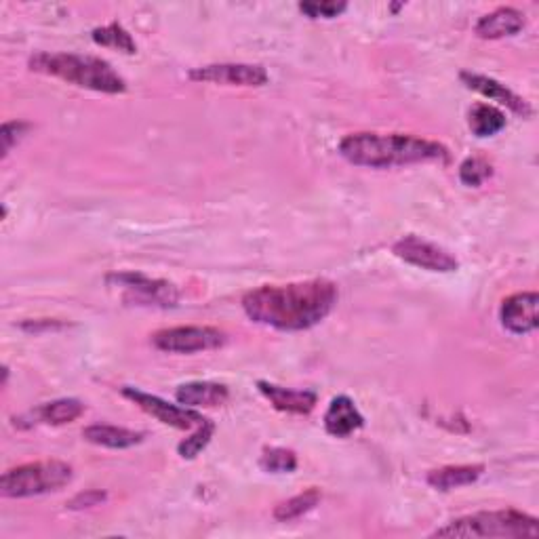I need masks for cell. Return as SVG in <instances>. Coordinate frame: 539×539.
<instances>
[{"label": "cell", "mask_w": 539, "mask_h": 539, "mask_svg": "<svg viewBox=\"0 0 539 539\" xmlns=\"http://www.w3.org/2000/svg\"><path fill=\"white\" fill-rule=\"evenodd\" d=\"M337 297L333 281L312 278L304 283L257 287L243 295V310L257 325L278 331H308L333 312Z\"/></svg>", "instance_id": "cell-1"}, {"label": "cell", "mask_w": 539, "mask_h": 539, "mask_svg": "<svg viewBox=\"0 0 539 539\" xmlns=\"http://www.w3.org/2000/svg\"><path fill=\"white\" fill-rule=\"evenodd\" d=\"M339 154L350 165L367 169H392L419 163H449L451 152L434 139L403 133H350L339 142Z\"/></svg>", "instance_id": "cell-2"}, {"label": "cell", "mask_w": 539, "mask_h": 539, "mask_svg": "<svg viewBox=\"0 0 539 539\" xmlns=\"http://www.w3.org/2000/svg\"><path fill=\"white\" fill-rule=\"evenodd\" d=\"M28 66L32 72L62 78V81L81 89L108 95H118L127 91L125 78L102 57L38 51L30 57Z\"/></svg>", "instance_id": "cell-3"}, {"label": "cell", "mask_w": 539, "mask_h": 539, "mask_svg": "<svg viewBox=\"0 0 539 539\" xmlns=\"http://www.w3.org/2000/svg\"><path fill=\"white\" fill-rule=\"evenodd\" d=\"M539 521L521 510L476 512L436 529L432 537H537Z\"/></svg>", "instance_id": "cell-4"}, {"label": "cell", "mask_w": 539, "mask_h": 539, "mask_svg": "<svg viewBox=\"0 0 539 539\" xmlns=\"http://www.w3.org/2000/svg\"><path fill=\"white\" fill-rule=\"evenodd\" d=\"M74 470L70 464L59 459H45L11 468L0 478V493L11 499L36 497L64 489L72 483Z\"/></svg>", "instance_id": "cell-5"}, {"label": "cell", "mask_w": 539, "mask_h": 539, "mask_svg": "<svg viewBox=\"0 0 539 539\" xmlns=\"http://www.w3.org/2000/svg\"><path fill=\"white\" fill-rule=\"evenodd\" d=\"M110 287L123 291L125 302L146 308H175L179 302V291L175 285L150 278L142 272H112L106 276Z\"/></svg>", "instance_id": "cell-6"}, {"label": "cell", "mask_w": 539, "mask_h": 539, "mask_svg": "<svg viewBox=\"0 0 539 539\" xmlns=\"http://www.w3.org/2000/svg\"><path fill=\"white\" fill-rule=\"evenodd\" d=\"M228 342L224 331L215 327H171L152 335L154 348L169 354H194L222 348Z\"/></svg>", "instance_id": "cell-7"}, {"label": "cell", "mask_w": 539, "mask_h": 539, "mask_svg": "<svg viewBox=\"0 0 539 539\" xmlns=\"http://www.w3.org/2000/svg\"><path fill=\"white\" fill-rule=\"evenodd\" d=\"M392 253L403 259L405 264H411L415 268H422L428 272H455L459 268L457 257L449 253L447 249L438 247L430 241H424L419 236H405L401 241H396L392 245Z\"/></svg>", "instance_id": "cell-8"}, {"label": "cell", "mask_w": 539, "mask_h": 539, "mask_svg": "<svg viewBox=\"0 0 539 539\" xmlns=\"http://www.w3.org/2000/svg\"><path fill=\"white\" fill-rule=\"evenodd\" d=\"M123 396L129 398V401H133L139 409L146 411L148 415H152L154 419H158V422H161V424L171 426V428H177V430L198 428V426H203L207 422V417H203L198 411L188 409V407L171 405V403L163 401L161 396L148 394V392L139 390V388L125 386L123 388Z\"/></svg>", "instance_id": "cell-9"}, {"label": "cell", "mask_w": 539, "mask_h": 539, "mask_svg": "<svg viewBox=\"0 0 539 539\" xmlns=\"http://www.w3.org/2000/svg\"><path fill=\"white\" fill-rule=\"evenodd\" d=\"M188 76L194 83H213L226 87H264L270 81L266 68L257 64H211L194 68Z\"/></svg>", "instance_id": "cell-10"}, {"label": "cell", "mask_w": 539, "mask_h": 539, "mask_svg": "<svg viewBox=\"0 0 539 539\" xmlns=\"http://www.w3.org/2000/svg\"><path fill=\"white\" fill-rule=\"evenodd\" d=\"M539 295L535 291H523L506 297L499 308V321L504 329L514 335H527L539 327Z\"/></svg>", "instance_id": "cell-11"}, {"label": "cell", "mask_w": 539, "mask_h": 539, "mask_svg": "<svg viewBox=\"0 0 539 539\" xmlns=\"http://www.w3.org/2000/svg\"><path fill=\"white\" fill-rule=\"evenodd\" d=\"M459 81H462L468 89L489 97L491 102H497L499 106H506L510 112H514L518 116L529 118L533 114V108L529 106L527 99H523L521 95H516L512 89H508L506 85L495 81V78L476 74V72H462V74H459Z\"/></svg>", "instance_id": "cell-12"}, {"label": "cell", "mask_w": 539, "mask_h": 539, "mask_svg": "<svg viewBox=\"0 0 539 539\" xmlns=\"http://www.w3.org/2000/svg\"><path fill=\"white\" fill-rule=\"evenodd\" d=\"M257 390L266 396V401H270L276 411L291 415H308L318 405V394L312 390H291L264 382V379L257 382Z\"/></svg>", "instance_id": "cell-13"}, {"label": "cell", "mask_w": 539, "mask_h": 539, "mask_svg": "<svg viewBox=\"0 0 539 539\" xmlns=\"http://www.w3.org/2000/svg\"><path fill=\"white\" fill-rule=\"evenodd\" d=\"M325 430L335 438H348L365 426V417L350 396H335L325 413Z\"/></svg>", "instance_id": "cell-14"}, {"label": "cell", "mask_w": 539, "mask_h": 539, "mask_svg": "<svg viewBox=\"0 0 539 539\" xmlns=\"http://www.w3.org/2000/svg\"><path fill=\"white\" fill-rule=\"evenodd\" d=\"M525 15L514 7H499L476 22V36L485 41H497V38L514 36L525 28Z\"/></svg>", "instance_id": "cell-15"}, {"label": "cell", "mask_w": 539, "mask_h": 539, "mask_svg": "<svg viewBox=\"0 0 539 539\" xmlns=\"http://www.w3.org/2000/svg\"><path fill=\"white\" fill-rule=\"evenodd\" d=\"M228 396H230L228 386L215 382H188L175 390L177 403L188 409L219 407L228 401Z\"/></svg>", "instance_id": "cell-16"}, {"label": "cell", "mask_w": 539, "mask_h": 539, "mask_svg": "<svg viewBox=\"0 0 539 539\" xmlns=\"http://www.w3.org/2000/svg\"><path fill=\"white\" fill-rule=\"evenodd\" d=\"M83 436L91 445L106 447V449H131L146 438L144 432H135L129 428L108 426V424H93L83 430Z\"/></svg>", "instance_id": "cell-17"}, {"label": "cell", "mask_w": 539, "mask_h": 539, "mask_svg": "<svg viewBox=\"0 0 539 539\" xmlns=\"http://www.w3.org/2000/svg\"><path fill=\"white\" fill-rule=\"evenodd\" d=\"M485 466L483 464H466V466H443L430 470L426 481L436 491H453L459 487L474 485L478 478L483 476Z\"/></svg>", "instance_id": "cell-18"}, {"label": "cell", "mask_w": 539, "mask_h": 539, "mask_svg": "<svg viewBox=\"0 0 539 539\" xmlns=\"http://www.w3.org/2000/svg\"><path fill=\"white\" fill-rule=\"evenodd\" d=\"M85 413V403L78 398H57L53 403H45L30 413L32 424L66 426L76 422Z\"/></svg>", "instance_id": "cell-19"}, {"label": "cell", "mask_w": 539, "mask_h": 539, "mask_svg": "<svg viewBox=\"0 0 539 539\" xmlns=\"http://www.w3.org/2000/svg\"><path fill=\"white\" fill-rule=\"evenodd\" d=\"M468 127L476 137H493L506 129V114L491 104H476L468 112Z\"/></svg>", "instance_id": "cell-20"}, {"label": "cell", "mask_w": 539, "mask_h": 539, "mask_svg": "<svg viewBox=\"0 0 539 539\" xmlns=\"http://www.w3.org/2000/svg\"><path fill=\"white\" fill-rule=\"evenodd\" d=\"M321 491L318 489H308L304 493H299L291 499H287V502L278 504L274 508V518L278 523H291V521H297V518H302L304 514L312 512L318 504H321Z\"/></svg>", "instance_id": "cell-21"}, {"label": "cell", "mask_w": 539, "mask_h": 539, "mask_svg": "<svg viewBox=\"0 0 539 539\" xmlns=\"http://www.w3.org/2000/svg\"><path fill=\"white\" fill-rule=\"evenodd\" d=\"M91 38L95 45H102V47H110V49H116V51H123L127 55H135L137 53V45L133 41V36L118 24V22H112L104 28H95L91 32Z\"/></svg>", "instance_id": "cell-22"}, {"label": "cell", "mask_w": 539, "mask_h": 539, "mask_svg": "<svg viewBox=\"0 0 539 539\" xmlns=\"http://www.w3.org/2000/svg\"><path fill=\"white\" fill-rule=\"evenodd\" d=\"M259 466L264 472L270 474H289L297 470V453L285 447H266L262 457H259Z\"/></svg>", "instance_id": "cell-23"}, {"label": "cell", "mask_w": 539, "mask_h": 539, "mask_svg": "<svg viewBox=\"0 0 539 539\" xmlns=\"http://www.w3.org/2000/svg\"><path fill=\"white\" fill-rule=\"evenodd\" d=\"M493 177V165L483 156H470L459 165V182L468 188H481Z\"/></svg>", "instance_id": "cell-24"}, {"label": "cell", "mask_w": 539, "mask_h": 539, "mask_svg": "<svg viewBox=\"0 0 539 539\" xmlns=\"http://www.w3.org/2000/svg\"><path fill=\"white\" fill-rule=\"evenodd\" d=\"M213 432H215V424L211 422V419H207L203 426H198V430L190 438H186V441L177 445V453L182 455L184 459H194L211 443Z\"/></svg>", "instance_id": "cell-25"}, {"label": "cell", "mask_w": 539, "mask_h": 539, "mask_svg": "<svg viewBox=\"0 0 539 539\" xmlns=\"http://www.w3.org/2000/svg\"><path fill=\"white\" fill-rule=\"evenodd\" d=\"M297 9L310 19H333L348 9V3H335V0H323V3H299Z\"/></svg>", "instance_id": "cell-26"}, {"label": "cell", "mask_w": 539, "mask_h": 539, "mask_svg": "<svg viewBox=\"0 0 539 539\" xmlns=\"http://www.w3.org/2000/svg\"><path fill=\"white\" fill-rule=\"evenodd\" d=\"M32 129L30 123L24 121H13V123H5L3 129H0V139H3V158L9 156V152L15 148V144H19L24 139V135Z\"/></svg>", "instance_id": "cell-27"}, {"label": "cell", "mask_w": 539, "mask_h": 539, "mask_svg": "<svg viewBox=\"0 0 539 539\" xmlns=\"http://www.w3.org/2000/svg\"><path fill=\"white\" fill-rule=\"evenodd\" d=\"M106 499H108V493L99 491V489H89L85 493H78L74 499H70L68 508L70 510H85V508H93V506L104 504Z\"/></svg>", "instance_id": "cell-28"}, {"label": "cell", "mask_w": 539, "mask_h": 539, "mask_svg": "<svg viewBox=\"0 0 539 539\" xmlns=\"http://www.w3.org/2000/svg\"><path fill=\"white\" fill-rule=\"evenodd\" d=\"M19 327L28 333H43V331H53V329H64L66 323L49 321V318H38V321H24Z\"/></svg>", "instance_id": "cell-29"}]
</instances>
